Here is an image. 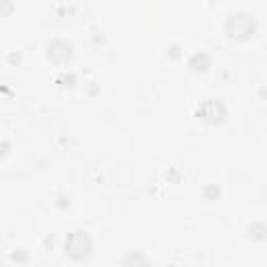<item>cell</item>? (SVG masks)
<instances>
[{
    "label": "cell",
    "mask_w": 267,
    "mask_h": 267,
    "mask_svg": "<svg viewBox=\"0 0 267 267\" xmlns=\"http://www.w3.org/2000/svg\"><path fill=\"white\" fill-rule=\"evenodd\" d=\"M225 32L230 38H236V40H249L257 32V21L244 11L232 13L225 19Z\"/></svg>",
    "instance_id": "6da1fadb"
},
{
    "label": "cell",
    "mask_w": 267,
    "mask_h": 267,
    "mask_svg": "<svg viewBox=\"0 0 267 267\" xmlns=\"http://www.w3.org/2000/svg\"><path fill=\"white\" fill-rule=\"evenodd\" d=\"M92 246H94V240H92L90 232L75 230V232H71V234L67 236V240H65V253L71 257L73 261H82V259H86V257L92 253Z\"/></svg>",
    "instance_id": "7a4b0ae2"
},
{
    "label": "cell",
    "mask_w": 267,
    "mask_h": 267,
    "mask_svg": "<svg viewBox=\"0 0 267 267\" xmlns=\"http://www.w3.org/2000/svg\"><path fill=\"white\" fill-rule=\"evenodd\" d=\"M196 115H199L205 123L217 125V123H221V121L225 119L227 107L223 105L221 98H207V101L201 103V107H199V111H196Z\"/></svg>",
    "instance_id": "3957f363"
},
{
    "label": "cell",
    "mask_w": 267,
    "mask_h": 267,
    "mask_svg": "<svg viewBox=\"0 0 267 267\" xmlns=\"http://www.w3.org/2000/svg\"><path fill=\"white\" fill-rule=\"evenodd\" d=\"M46 54H48V58H51L53 63L63 65L73 56V46H71V42L63 40V38H54L53 42H48Z\"/></svg>",
    "instance_id": "277c9868"
},
{
    "label": "cell",
    "mask_w": 267,
    "mask_h": 267,
    "mask_svg": "<svg viewBox=\"0 0 267 267\" xmlns=\"http://www.w3.org/2000/svg\"><path fill=\"white\" fill-rule=\"evenodd\" d=\"M192 67V71H207V69L211 67V54H207L205 51H201V53H194L192 56H190V63H188Z\"/></svg>",
    "instance_id": "5b68a950"
},
{
    "label": "cell",
    "mask_w": 267,
    "mask_h": 267,
    "mask_svg": "<svg viewBox=\"0 0 267 267\" xmlns=\"http://www.w3.org/2000/svg\"><path fill=\"white\" fill-rule=\"evenodd\" d=\"M121 267H148V261L142 253H127L121 261Z\"/></svg>",
    "instance_id": "8992f818"
},
{
    "label": "cell",
    "mask_w": 267,
    "mask_h": 267,
    "mask_svg": "<svg viewBox=\"0 0 267 267\" xmlns=\"http://www.w3.org/2000/svg\"><path fill=\"white\" fill-rule=\"evenodd\" d=\"M249 232H251L253 238H257V240H263V238H265V236H263V234H265V225H263V223H255L253 230H249Z\"/></svg>",
    "instance_id": "52a82bcc"
},
{
    "label": "cell",
    "mask_w": 267,
    "mask_h": 267,
    "mask_svg": "<svg viewBox=\"0 0 267 267\" xmlns=\"http://www.w3.org/2000/svg\"><path fill=\"white\" fill-rule=\"evenodd\" d=\"M8 151H11V144H8L6 140H0V157H6Z\"/></svg>",
    "instance_id": "ba28073f"
},
{
    "label": "cell",
    "mask_w": 267,
    "mask_h": 267,
    "mask_svg": "<svg viewBox=\"0 0 267 267\" xmlns=\"http://www.w3.org/2000/svg\"><path fill=\"white\" fill-rule=\"evenodd\" d=\"M17 251H19V253H13V259H15V261H25V259H27V253H23L25 249H17Z\"/></svg>",
    "instance_id": "9c48e42d"
}]
</instances>
